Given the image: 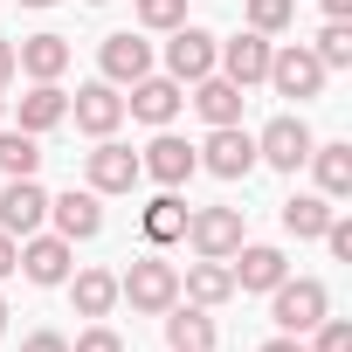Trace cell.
<instances>
[{"label": "cell", "instance_id": "cell-1", "mask_svg": "<svg viewBox=\"0 0 352 352\" xmlns=\"http://www.w3.org/2000/svg\"><path fill=\"white\" fill-rule=\"evenodd\" d=\"M118 297H124L131 311H145V318H166L173 304H180V270H173L166 256H138V263L118 276Z\"/></svg>", "mask_w": 352, "mask_h": 352}, {"label": "cell", "instance_id": "cell-2", "mask_svg": "<svg viewBox=\"0 0 352 352\" xmlns=\"http://www.w3.org/2000/svg\"><path fill=\"white\" fill-rule=\"evenodd\" d=\"M324 311H331V297H324V283H318V276H297V283L283 276V283L270 290V318H276V331H290V338H304Z\"/></svg>", "mask_w": 352, "mask_h": 352}, {"label": "cell", "instance_id": "cell-3", "mask_svg": "<svg viewBox=\"0 0 352 352\" xmlns=\"http://www.w3.org/2000/svg\"><path fill=\"white\" fill-rule=\"evenodd\" d=\"M324 76H331V69H324L304 42H290V49H270V76H263V83H276V97H297V104H304V97L324 90Z\"/></svg>", "mask_w": 352, "mask_h": 352}, {"label": "cell", "instance_id": "cell-4", "mask_svg": "<svg viewBox=\"0 0 352 352\" xmlns=\"http://www.w3.org/2000/svg\"><path fill=\"white\" fill-rule=\"evenodd\" d=\"M194 152H201V166L214 173V180H249L256 173V138L242 124H214L208 145H194Z\"/></svg>", "mask_w": 352, "mask_h": 352}, {"label": "cell", "instance_id": "cell-5", "mask_svg": "<svg viewBox=\"0 0 352 352\" xmlns=\"http://www.w3.org/2000/svg\"><path fill=\"white\" fill-rule=\"evenodd\" d=\"M242 208H201V214H187V235L180 242H194L201 256H214V263H228L235 249H242Z\"/></svg>", "mask_w": 352, "mask_h": 352}, {"label": "cell", "instance_id": "cell-6", "mask_svg": "<svg viewBox=\"0 0 352 352\" xmlns=\"http://www.w3.org/2000/svg\"><path fill=\"white\" fill-rule=\"evenodd\" d=\"M311 145H318V138H311V124H304V118H270V124H263V138H256V159H263V166H276V173H297V166L311 159Z\"/></svg>", "mask_w": 352, "mask_h": 352}, {"label": "cell", "instance_id": "cell-7", "mask_svg": "<svg viewBox=\"0 0 352 352\" xmlns=\"http://www.w3.org/2000/svg\"><path fill=\"white\" fill-rule=\"evenodd\" d=\"M214 49H221V42H214L208 28H187V21H180V28H173V42H166V76H173V83L214 76Z\"/></svg>", "mask_w": 352, "mask_h": 352}, {"label": "cell", "instance_id": "cell-8", "mask_svg": "<svg viewBox=\"0 0 352 352\" xmlns=\"http://www.w3.org/2000/svg\"><path fill=\"white\" fill-rule=\"evenodd\" d=\"M194 166H201V152H194L187 138H173L166 124H159V138L138 152V173H152L159 187H187V180H194Z\"/></svg>", "mask_w": 352, "mask_h": 352}, {"label": "cell", "instance_id": "cell-9", "mask_svg": "<svg viewBox=\"0 0 352 352\" xmlns=\"http://www.w3.org/2000/svg\"><path fill=\"white\" fill-rule=\"evenodd\" d=\"M69 118H76V131L111 138V131L124 124V97H118V83H83V90L69 97Z\"/></svg>", "mask_w": 352, "mask_h": 352}, {"label": "cell", "instance_id": "cell-10", "mask_svg": "<svg viewBox=\"0 0 352 352\" xmlns=\"http://www.w3.org/2000/svg\"><path fill=\"white\" fill-rule=\"evenodd\" d=\"M49 221H56L63 242H90V235H104V201L90 187H69V194L49 201Z\"/></svg>", "mask_w": 352, "mask_h": 352}, {"label": "cell", "instance_id": "cell-11", "mask_svg": "<svg viewBox=\"0 0 352 352\" xmlns=\"http://www.w3.org/2000/svg\"><path fill=\"white\" fill-rule=\"evenodd\" d=\"M138 180H145L138 152L118 145V138H97V152H90V194H131Z\"/></svg>", "mask_w": 352, "mask_h": 352}, {"label": "cell", "instance_id": "cell-12", "mask_svg": "<svg viewBox=\"0 0 352 352\" xmlns=\"http://www.w3.org/2000/svg\"><path fill=\"white\" fill-rule=\"evenodd\" d=\"M214 69H221L228 83H242V90H249V83H263V76H270V35H256V28H249V35L221 42V49H214Z\"/></svg>", "mask_w": 352, "mask_h": 352}, {"label": "cell", "instance_id": "cell-13", "mask_svg": "<svg viewBox=\"0 0 352 352\" xmlns=\"http://www.w3.org/2000/svg\"><path fill=\"white\" fill-rule=\"evenodd\" d=\"M69 249H76V242L42 235V228H35V235H21V276H28V283H42V290H49V283H69Z\"/></svg>", "mask_w": 352, "mask_h": 352}, {"label": "cell", "instance_id": "cell-14", "mask_svg": "<svg viewBox=\"0 0 352 352\" xmlns=\"http://www.w3.org/2000/svg\"><path fill=\"white\" fill-rule=\"evenodd\" d=\"M42 221H49V194H42L35 180H8V187H0V228H8L14 242L35 235Z\"/></svg>", "mask_w": 352, "mask_h": 352}, {"label": "cell", "instance_id": "cell-15", "mask_svg": "<svg viewBox=\"0 0 352 352\" xmlns=\"http://www.w3.org/2000/svg\"><path fill=\"white\" fill-rule=\"evenodd\" d=\"M180 104H187V83H173V76H138L131 97H124V111L145 118V124H173V118H180Z\"/></svg>", "mask_w": 352, "mask_h": 352}, {"label": "cell", "instance_id": "cell-16", "mask_svg": "<svg viewBox=\"0 0 352 352\" xmlns=\"http://www.w3.org/2000/svg\"><path fill=\"white\" fill-rule=\"evenodd\" d=\"M228 276H235V290H263V297H270V290L290 276V263H283V249H270V242H242Z\"/></svg>", "mask_w": 352, "mask_h": 352}, {"label": "cell", "instance_id": "cell-17", "mask_svg": "<svg viewBox=\"0 0 352 352\" xmlns=\"http://www.w3.org/2000/svg\"><path fill=\"white\" fill-rule=\"evenodd\" d=\"M97 63H104V83H138V76H152V42H138L131 28L124 35H104Z\"/></svg>", "mask_w": 352, "mask_h": 352}, {"label": "cell", "instance_id": "cell-18", "mask_svg": "<svg viewBox=\"0 0 352 352\" xmlns=\"http://www.w3.org/2000/svg\"><path fill=\"white\" fill-rule=\"evenodd\" d=\"M187 104H194L208 124H242V104H249V97H242V83H228V76L214 69V76H201V83H194V97H187Z\"/></svg>", "mask_w": 352, "mask_h": 352}, {"label": "cell", "instance_id": "cell-19", "mask_svg": "<svg viewBox=\"0 0 352 352\" xmlns=\"http://www.w3.org/2000/svg\"><path fill=\"white\" fill-rule=\"evenodd\" d=\"M14 69H28L35 83H56L69 69V42L63 35H28V42H14Z\"/></svg>", "mask_w": 352, "mask_h": 352}, {"label": "cell", "instance_id": "cell-20", "mask_svg": "<svg viewBox=\"0 0 352 352\" xmlns=\"http://www.w3.org/2000/svg\"><path fill=\"white\" fill-rule=\"evenodd\" d=\"M180 290H187V304H201V311H214V304H228L235 297V276H228V263H214V256H201L187 276H180Z\"/></svg>", "mask_w": 352, "mask_h": 352}, {"label": "cell", "instance_id": "cell-21", "mask_svg": "<svg viewBox=\"0 0 352 352\" xmlns=\"http://www.w3.org/2000/svg\"><path fill=\"white\" fill-rule=\"evenodd\" d=\"M166 338H173V352H214V318L201 304H173L166 311Z\"/></svg>", "mask_w": 352, "mask_h": 352}, {"label": "cell", "instance_id": "cell-22", "mask_svg": "<svg viewBox=\"0 0 352 352\" xmlns=\"http://www.w3.org/2000/svg\"><path fill=\"white\" fill-rule=\"evenodd\" d=\"M304 166H318V194L324 201H345L352 194V145H311Z\"/></svg>", "mask_w": 352, "mask_h": 352}, {"label": "cell", "instance_id": "cell-23", "mask_svg": "<svg viewBox=\"0 0 352 352\" xmlns=\"http://www.w3.org/2000/svg\"><path fill=\"white\" fill-rule=\"evenodd\" d=\"M324 228H331V201H324V194H290V201H283V235L318 242Z\"/></svg>", "mask_w": 352, "mask_h": 352}, {"label": "cell", "instance_id": "cell-24", "mask_svg": "<svg viewBox=\"0 0 352 352\" xmlns=\"http://www.w3.org/2000/svg\"><path fill=\"white\" fill-rule=\"evenodd\" d=\"M63 118H69V97H63L56 83H35V90L21 97V131H35V138H42V131H56Z\"/></svg>", "mask_w": 352, "mask_h": 352}, {"label": "cell", "instance_id": "cell-25", "mask_svg": "<svg viewBox=\"0 0 352 352\" xmlns=\"http://www.w3.org/2000/svg\"><path fill=\"white\" fill-rule=\"evenodd\" d=\"M69 297H76V318H111V304H118V276H111V270H76Z\"/></svg>", "mask_w": 352, "mask_h": 352}, {"label": "cell", "instance_id": "cell-26", "mask_svg": "<svg viewBox=\"0 0 352 352\" xmlns=\"http://www.w3.org/2000/svg\"><path fill=\"white\" fill-rule=\"evenodd\" d=\"M35 166H42L35 131H0V173H8V180H35Z\"/></svg>", "mask_w": 352, "mask_h": 352}, {"label": "cell", "instance_id": "cell-27", "mask_svg": "<svg viewBox=\"0 0 352 352\" xmlns=\"http://www.w3.org/2000/svg\"><path fill=\"white\" fill-rule=\"evenodd\" d=\"M145 235H152V242H180V235H187V201L173 194V187L145 208Z\"/></svg>", "mask_w": 352, "mask_h": 352}, {"label": "cell", "instance_id": "cell-28", "mask_svg": "<svg viewBox=\"0 0 352 352\" xmlns=\"http://www.w3.org/2000/svg\"><path fill=\"white\" fill-rule=\"evenodd\" d=\"M311 56H318L324 69H345V63H352V28H345V21H324V35L311 42Z\"/></svg>", "mask_w": 352, "mask_h": 352}, {"label": "cell", "instance_id": "cell-29", "mask_svg": "<svg viewBox=\"0 0 352 352\" xmlns=\"http://www.w3.org/2000/svg\"><path fill=\"white\" fill-rule=\"evenodd\" d=\"M290 14H297V0H249V28L256 35H283Z\"/></svg>", "mask_w": 352, "mask_h": 352}, {"label": "cell", "instance_id": "cell-30", "mask_svg": "<svg viewBox=\"0 0 352 352\" xmlns=\"http://www.w3.org/2000/svg\"><path fill=\"white\" fill-rule=\"evenodd\" d=\"M311 352H352V324H345V318H331V311H324V318H318V324H311Z\"/></svg>", "mask_w": 352, "mask_h": 352}, {"label": "cell", "instance_id": "cell-31", "mask_svg": "<svg viewBox=\"0 0 352 352\" xmlns=\"http://www.w3.org/2000/svg\"><path fill=\"white\" fill-rule=\"evenodd\" d=\"M138 21H145V28H166V35H173V28L187 21V0H138Z\"/></svg>", "mask_w": 352, "mask_h": 352}, {"label": "cell", "instance_id": "cell-32", "mask_svg": "<svg viewBox=\"0 0 352 352\" xmlns=\"http://www.w3.org/2000/svg\"><path fill=\"white\" fill-rule=\"evenodd\" d=\"M69 352H124V338H118V331H111V324L97 318V324H90V331H83V338H76Z\"/></svg>", "mask_w": 352, "mask_h": 352}, {"label": "cell", "instance_id": "cell-33", "mask_svg": "<svg viewBox=\"0 0 352 352\" xmlns=\"http://www.w3.org/2000/svg\"><path fill=\"white\" fill-rule=\"evenodd\" d=\"M318 242H324V249H331L338 263H352V221H338V214H331V228H324Z\"/></svg>", "mask_w": 352, "mask_h": 352}, {"label": "cell", "instance_id": "cell-34", "mask_svg": "<svg viewBox=\"0 0 352 352\" xmlns=\"http://www.w3.org/2000/svg\"><path fill=\"white\" fill-rule=\"evenodd\" d=\"M21 352H69V338H63V331H28Z\"/></svg>", "mask_w": 352, "mask_h": 352}, {"label": "cell", "instance_id": "cell-35", "mask_svg": "<svg viewBox=\"0 0 352 352\" xmlns=\"http://www.w3.org/2000/svg\"><path fill=\"white\" fill-rule=\"evenodd\" d=\"M14 270H21V242L0 228V276H14Z\"/></svg>", "mask_w": 352, "mask_h": 352}, {"label": "cell", "instance_id": "cell-36", "mask_svg": "<svg viewBox=\"0 0 352 352\" xmlns=\"http://www.w3.org/2000/svg\"><path fill=\"white\" fill-rule=\"evenodd\" d=\"M263 352H311V345H304V338H290V331H276V338H270Z\"/></svg>", "mask_w": 352, "mask_h": 352}, {"label": "cell", "instance_id": "cell-37", "mask_svg": "<svg viewBox=\"0 0 352 352\" xmlns=\"http://www.w3.org/2000/svg\"><path fill=\"white\" fill-rule=\"evenodd\" d=\"M8 76H14V42H0V90H8Z\"/></svg>", "mask_w": 352, "mask_h": 352}, {"label": "cell", "instance_id": "cell-38", "mask_svg": "<svg viewBox=\"0 0 352 352\" xmlns=\"http://www.w3.org/2000/svg\"><path fill=\"white\" fill-rule=\"evenodd\" d=\"M324 14L331 21H352V0H324Z\"/></svg>", "mask_w": 352, "mask_h": 352}, {"label": "cell", "instance_id": "cell-39", "mask_svg": "<svg viewBox=\"0 0 352 352\" xmlns=\"http://www.w3.org/2000/svg\"><path fill=\"white\" fill-rule=\"evenodd\" d=\"M0 331H8V297H0Z\"/></svg>", "mask_w": 352, "mask_h": 352}, {"label": "cell", "instance_id": "cell-40", "mask_svg": "<svg viewBox=\"0 0 352 352\" xmlns=\"http://www.w3.org/2000/svg\"><path fill=\"white\" fill-rule=\"evenodd\" d=\"M21 8H56V0H21Z\"/></svg>", "mask_w": 352, "mask_h": 352}, {"label": "cell", "instance_id": "cell-41", "mask_svg": "<svg viewBox=\"0 0 352 352\" xmlns=\"http://www.w3.org/2000/svg\"><path fill=\"white\" fill-rule=\"evenodd\" d=\"M0 118H8V97H0Z\"/></svg>", "mask_w": 352, "mask_h": 352}, {"label": "cell", "instance_id": "cell-42", "mask_svg": "<svg viewBox=\"0 0 352 352\" xmlns=\"http://www.w3.org/2000/svg\"><path fill=\"white\" fill-rule=\"evenodd\" d=\"M90 8H104V0H90Z\"/></svg>", "mask_w": 352, "mask_h": 352}]
</instances>
